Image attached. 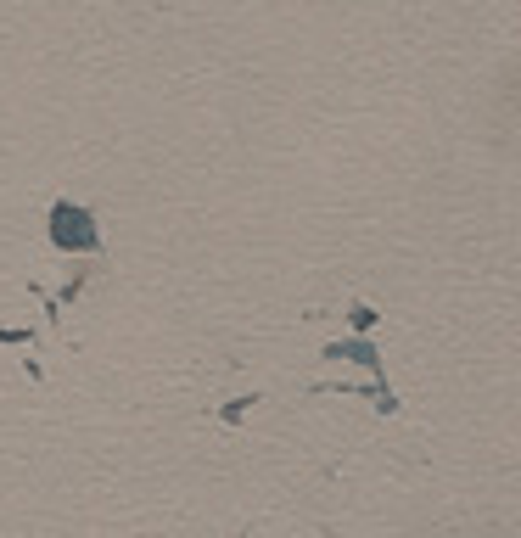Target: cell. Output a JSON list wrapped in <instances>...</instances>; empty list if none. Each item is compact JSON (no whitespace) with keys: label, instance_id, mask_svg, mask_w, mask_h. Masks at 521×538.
Instances as JSON below:
<instances>
[{"label":"cell","instance_id":"1","mask_svg":"<svg viewBox=\"0 0 521 538\" xmlns=\"http://www.w3.org/2000/svg\"><path fill=\"white\" fill-rule=\"evenodd\" d=\"M51 241H57L62 253H96L101 247V230H96V213L85 202H68L62 197L51 208Z\"/></svg>","mask_w":521,"mask_h":538},{"label":"cell","instance_id":"2","mask_svg":"<svg viewBox=\"0 0 521 538\" xmlns=\"http://www.w3.org/2000/svg\"><path fill=\"white\" fill-rule=\"evenodd\" d=\"M325 359H353V365H365V370H376V376H381V354H376V342H370V337L331 342V348H325Z\"/></svg>","mask_w":521,"mask_h":538}]
</instances>
